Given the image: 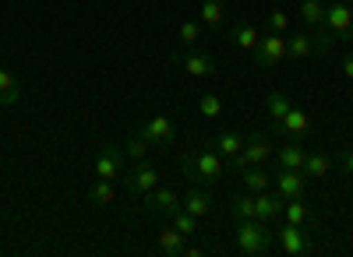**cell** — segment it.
<instances>
[{"label":"cell","instance_id":"6da1fadb","mask_svg":"<svg viewBox=\"0 0 353 257\" xmlns=\"http://www.w3.org/2000/svg\"><path fill=\"white\" fill-rule=\"evenodd\" d=\"M181 169L188 183H216L226 177V166H223V155L216 148H201V152H191V155H181Z\"/></svg>","mask_w":353,"mask_h":257},{"label":"cell","instance_id":"7a4b0ae2","mask_svg":"<svg viewBox=\"0 0 353 257\" xmlns=\"http://www.w3.org/2000/svg\"><path fill=\"white\" fill-rule=\"evenodd\" d=\"M233 240H237V247L244 254H269L276 247V233L269 230V222L261 219H244L237 222V233H233Z\"/></svg>","mask_w":353,"mask_h":257},{"label":"cell","instance_id":"3957f363","mask_svg":"<svg viewBox=\"0 0 353 257\" xmlns=\"http://www.w3.org/2000/svg\"><path fill=\"white\" fill-rule=\"evenodd\" d=\"M276 155V148H272V141H269V134H248V141H244V148L233 155V173H244V169H251V166H265Z\"/></svg>","mask_w":353,"mask_h":257},{"label":"cell","instance_id":"277c9868","mask_svg":"<svg viewBox=\"0 0 353 257\" xmlns=\"http://www.w3.org/2000/svg\"><path fill=\"white\" fill-rule=\"evenodd\" d=\"M134 131H138V134H145V141H149L152 148H159V152H173L176 127H173V120L166 117V113H152V117H145Z\"/></svg>","mask_w":353,"mask_h":257},{"label":"cell","instance_id":"5b68a950","mask_svg":"<svg viewBox=\"0 0 353 257\" xmlns=\"http://www.w3.org/2000/svg\"><path fill=\"white\" fill-rule=\"evenodd\" d=\"M251 60H254V67H261V71L279 67V64L286 60V36H283V32H265V36L258 39V46L251 49Z\"/></svg>","mask_w":353,"mask_h":257},{"label":"cell","instance_id":"8992f818","mask_svg":"<svg viewBox=\"0 0 353 257\" xmlns=\"http://www.w3.org/2000/svg\"><path fill=\"white\" fill-rule=\"evenodd\" d=\"M173 64L181 67V71H188L191 78H212L216 74V60H212V53H201V49H194V46H181L173 53Z\"/></svg>","mask_w":353,"mask_h":257},{"label":"cell","instance_id":"52a82bcc","mask_svg":"<svg viewBox=\"0 0 353 257\" xmlns=\"http://www.w3.org/2000/svg\"><path fill=\"white\" fill-rule=\"evenodd\" d=\"M121 180H124L128 194H145V197H149L159 187V169L145 159V162H134V169H124Z\"/></svg>","mask_w":353,"mask_h":257},{"label":"cell","instance_id":"ba28073f","mask_svg":"<svg viewBox=\"0 0 353 257\" xmlns=\"http://www.w3.org/2000/svg\"><path fill=\"white\" fill-rule=\"evenodd\" d=\"M276 247H279L283 254H290V257H304V254H311V250H314V240L307 236L304 225L286 222L283 230L276 233Z\"/></svg>","mask_w":353,"mask_h":257},{"label":"cell","instance_id":"9c48e42d","mask_svg":"<svg viewBox=\"0 0 353 257\" xmlns=\"http://www.w3.org/2000/svg\"><path fill=\"white\" fill-rule=\"evenodd\" d=\"M124 162H128V152L117 148V145H106L96 159V177L99 180H121L124 177Z\"/></svg>","mask_w":353,"mask_h":257},{"label":"cell","instance_id":"30bf717a","mask_svg":"<svg viewBox=\"0 0 353 257\" xmlns=\"http://www.w3.org/2000/svg\"><path fill=\"white\" fill-rule=\"evenodd\" d=\"M283 208H286V197H283L279 190H261V194H254V212H258L261 222H276V219L283 215Z\"/></svg>","mask_w":353,"mask_h":257},{"label":"cell","instance_id":"8fae6325","mask_svg":"<svg viewBox=\"0 0 353 257\" xmlns=\"http://www.w3.org/2000/svg\"><path fill=\"white\" fill-rule=\"evenodd\" d=\"M176 208H184V197L176 194V190H170V187H156V190L149 194V212H156V215L170 219Z\"/></svg>","mask_w":353,"mask_h":257},{"label":"cell","instance_id":"7c38bea8","mask_svg":"<svg viewBox=\"0 0 353 257\" xmlns=\"http://www.w3.org/2000/svg\"><path fill=\"white\" fill-rule=\"evenodd\" d=\"M276 183V190L286 197H304V190H307V177L301 173V169H279V177L272 180Z\"/></svg>","mask_w":353,"mask_h":257},{"label":"cell","instance_id":"4fadbf2b","mask_svg":"<svg viewBox=\"0 0 353 257\" xmlns=\"http://www.w3.org/2000/svg\"><path fill=\"white\" fill-rule=\"evenodd\" d=\"M325 25L332 28L336 36H346L350 39V32H353V8L343 4V0H336L332 8H325Z\"/></svg>","mask_w":353,"mask_h":257},{"label":"cell","instance_id":"5bb4252c","mask_svg":"<svg viewBox=\"0 0 353 257\" xmlns=\"http://www.w3.org/2000/svg\"><path fill=\"white\" fill-rule=\"evenodd\" d=\"M184 212H191L194 219H205L212 212V197H209V190H205L201 183H191L184 190Z\"/></svg>","mask_w":353,"mask_h":257},{"label":"cell","instance_id":"9a60e30c","mask_svg":"<svg viewBox=\"0 0 353 257\" xmlns=\"http://www.w3.org/2000/svg\"><path fill=\"white\" fill-rule=\"evenodd\" d=\"M272 159H279V169H304V159H307V152H304V145L301 141H286V145L272 155Z\"/></svg>","mask_w":353,"mask_h":257},{"label":"cell","instance_id":"2e32d148","mask_svg":"<svg viewBox=\"0 0 353 257\" xmlns=\"http://www.w3.org/2000/svg\"><path fill=\"white\" fill-rule=\"evenodd\" d=\"M184 233L181 230H176V225H163V230H159V236H156V247L166 254V257H176V254H181L184 250Z\"/></svg>","mask_w":353,"mask_h":257},{"label":"cell","instance_id":"e0dca14e","mask_svg":"<svg viewBox=\"0 0 353 257\" xmlns=\"http://www.w3.org/2000/svg\"><path fill=\"white\" fill-rule=\"evenodd\" d=\"M230 39L233 43H237L241 49H254L258 46V39H261V28L254 25V21H237V25H233V32H230Z\"/></svg>","mask_w":353,"mask_h":257},{"label":"cell","instance_id":"ac0fdd59","mask_svg":"<svg viewBox=\"0 0 353 257\" xmlns=\"http://www.w3.org/2000/svg\"><path fill=\"white\" fill-rule=\"evenodd\" d=\"M244 141H248V137L237 134V131H219V134L212 137V148H216L219 155H230V159H233V155L244 148Z\"/></svg>","mask_w":353,"mask_h":257},{"label":"cell","instance_id":"d6986e66","mask_svg":"<svg viewBox=\"0 0 353 257\" xmlns=\"http://www.w3.org/2000/svg\"><path fill=\"white\" fill-rule=\"evenodd\" d=\"M314 39L311 32H297V36H290L286 39V56H293V60H307V56H314Z\"/></svg>","mask_w":353,"mask_h":257},{"label":"cell","instance_id":"ffe728a7","mask_svg":"<svg viewBox=\"0 0 353 257\" xmlns=\"http://www.w3.org/2000/svg\"><path fill=\"white\" fill-rule=\"evenodd\" d=\"M307 127H311V117H307L301 106H290V113H286L283 124H279V131H286V134H293V137L307 134Z\"/></svg>","mask_w":353,"mask_h":257},{"label":"cell","instance_id":"44dd1931","mask_svg":"<svg viewBox=\"0 0 353 257\" xmlns=\"http://www.w3.org/2000/svg\"><path fill=\"white\" fill-rule=\"evenodd\" d=\"M241 183H244V190L261 194V190L272 187V177L265 173V166H251V169H244V173H241Z\"/></svg>","mask_w":353,"mask_h":257},{"label":"cell","instance_id":"7402d4cb","mask_svg":"<svg viewBox=\"0 0 353 257\" xmlns=\"http://www.w3.org/2000/svg\"><path fill=\"white\" fill-rule=\"evenodd\" d=\"M332 169V155H325V152H314V155H307L304 159V169L301 173L307 177V180H321Z\"/></svg>","mask_w":353,"mask_h":257},{"label":"cell","instance_id":"603a6c76","mask_svg":"<svg viewBox=\"0 0 353 257\" xmlns=\"http://www.w3.org/2000/svg\"><path fill=\"white\" fill-rule=\"evenodd\" d=\"M223 4L219 0H201V11H198V21L205 25V28H212V32H219L223 28Z\"/></svg>","mask_w":353,"mask_h":257},{"label":"cell","instance_id":"cb8c5ba5","mask_svg":"<svg viewBox=\"0 0 353 257\" xmlns=\"http://www.w3.org/2000/svg\"><path fill=\"white\" fill-rule=\"evenodd\" d=\"M230 212H233V219H237V222H244V219H258V212H254V194H251V190L233 194Z\"/></svg>","mask_w":353,"mask_h":257},{"label":"cell","instance_id":"d4e9b609","mask_svg":"<svg viewBox=\"0 0 353 257\" xmlns=\"http://www.w3.org/2000/svg\"><path fill=\"white\" fill-rule=\"evenodd\" d=\"M283 219H286V222H293V225H307L314 215H311V208L304 205V197H290L286 208H283Z\"/></svg>","mask_w":353,"mask_h":257},{"label":"cell","instance_id":"484cf974","mask_svg":"<svg viewBox=\"0 0 353 257\" xmlns=\"http://www.w3.org/2000/svg\"><path fill=\"white\" fill-rule=\"evenodd\" d=\"M113 197H117V187H113V180H99V177H96V183L88 187V201H92L96 208H106V205L113 201Z\"/></svg>","mask_w":353,"mask_h":257},{"label":"cell","instance_id":"4316f807","mask_svg":"<svg viewBox=\"0 0 353 257\" xmlns=\"http://www.w3.org/2000/svg\"><path fill=\"white\" fill-rule=\"evenodd\" d=\"M290 96H283V92H269V124H272V131H279V124H283V117L290 113Z\"/></svg>","mask_w":353,"mask_h":257},{"label":"cell","instance_id":"83f0119b","mask_svg":"<svg viewBox=\"0 0 353 257\" xmlns=\"http://www.w3.org/2000/svg\"><path fill=\"white\" fill-rule=\"evenodd\" d=\"M297 14H301V21H304L307 28H318V25H325V4H321V0H304Z\"/></svg>","mask_w":353,"mask_h":257},{"label":"cell","instance_id":"f1b7e54d","mask_svg":"<svg viewBox=\"0 0 353 257\" xmlns=\"http://www.w3.org/2000/svg\"><path fill=\"white\" fill-rule=\"evenodd\" d=\"M201 32H205V25L198 18H188V21H181V28H176V39H181V46H198Z\"/></svg>","mask_w":353,"mask_h":257},{"label":"cell","instance_id":"f546056e","mask_svg":"<svg viewBox=\"0 0 353 257\" xmlns=\"http://www.w3.org/2000/svg\"><path fill=\"white\" fill-rule=\"evenodd\" d=\"M124 152H128V159H131V162H145V159H149V152H152V145H149V141H145V134L131 131V137H128Z\"/></svg>","mask_w":353,"mask_h":257},{"label":"cell","instance_id":"4dcf8cb0","mask_svg":"<svg viewBox=\"0 0 353 257\" xmlns=\"http://www.w3.org/2000/svg\"><path fill=\"white\" fill-rule=\"evenodd\" d=\"M198 222H201V219H194V215H191V212H184V208H176V212L170 215V225H176V230H181L188 240H191V236H198Z\"/></svg>","mask_w":353,"mask_h":257},{"label":"cell","instance_id":"1f68e13d","mask_svg":"<svg viewBox=\"0 0 353 257\" xmlns=\"http://www.w3.org/2000/svg\"><path fill=\"white\" fill-rule=\"evenodd\" d=\"M311 39H314V49H318V53H329V49L336 46L339 36L332 32L329 25H318V28H311Z\"/></svg>","mask_w":353,"mask_h":257},{"label":"cell","instance_id":"d6a6232c","mask_svg":"<svg viewBox=\"0 0 353 257\" xmlns=\"http://www.w3.org/2000/svg\"><path fill=\"white\" fill-rule=\"evenodd\" d=\"M198 113H201L205 120H219V117H223V102H219V96L205 92V96L198 99Z\"/></svg>","mask_w":353,"mask_h":257},{"label":"cell","instance_id":"836d02e7","mask_svg":"<svg viewBox=\"0 0 353 257\" xmlns=\"http://www.w3.org/2000/svg\"><path fill=\"white\" fill-rule=\"evenodd\" d=\"M265 25H269V32H286V28H290V14L283 8H272L269 18H265Z\"/></svg>","mask_w":353,"mask_h":257},{"label":"cell","instance_id":"e575fe53","mask_svg":"<svg viewBox=\"0 0 353 257\" xmlns=\"http://www.w3.org/2000/svg\"><path fill=\"white\" fill-rule=\"evenodd\" d=\"M339 166H343V173H350V177H353V148H346V152L339 155Z\"/></svg>","mask_w":353,"mask_h":257},{"label":"cell","instance_id":"d590c367","mask_svg":"<svg viewBox=\"0 0 353 257\" xmlns=\"http://www.w3.org/2000/svg\"><path fill=\"white\" fill-rule=\"evenodd\" d=\"M343 71H346V78L353 81V53H350V56H346V60H343Z\"/></svg>","mask_w":353,"mask_h":257},{"label":"cell","instance_id":"8d00e7d4","mask_svg":"<svg viewBox=\"0 0 353 257\" xmlns=\"http://www.w3.org/2000/svg\"><path fill=\"white\" fill-rule=\"evenodd\" d=\"M181 254H188V257H201L205 250H201V247H188V243H184V250H181Z\"/></svg>","mask_w":353,"mask_h":257},{"label":"cell","instance_id":"74e56055","mask_svg":"<svg viewBox=\"0 0 353 257\" xmlns=\"http://www.w3.org/2000/svg\"><path fill=\"white\" fill-rule=\"evenodd\" d=\"M343 4H353V0H343Z\"/></svg>","mask_w":353,"mask_h":257}]
</instances>
